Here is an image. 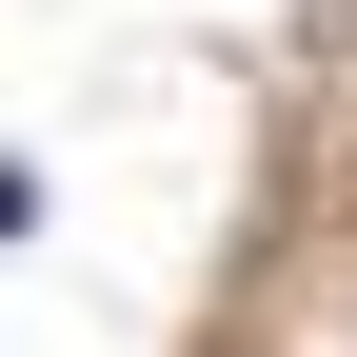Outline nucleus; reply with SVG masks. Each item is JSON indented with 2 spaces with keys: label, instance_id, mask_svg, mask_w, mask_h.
I'll return each mask as SVG.
<instances>
[{
  "label": "nucleus",
  "instance_id": "f257e3e1",
  "mask_svg": "<svg viewBox=\"0 0 357 357\" xmlns=\"http://www.w3.org/2000/svg\"><path fill=\"white\" fill-rule=\"evenodd\" d=\"M20 218H40V178H20V159H0V238H20Z\"/></svg>",
  "mask_w": 357,
  "mask_h": 357
}]
</instances>
